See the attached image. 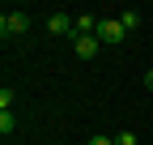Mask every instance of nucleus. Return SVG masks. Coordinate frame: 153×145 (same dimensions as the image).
Segmentation results:
<instances>
[{
    "instance_id": "nucleus-4",
    "label": "nucleus",
    "mask_w": 153,
    "mask_h": 145,
    "mask_svg": "<svg viewBox=\"0 0 153 145\" xmlns=\"http://www.w3.org/2000/svg\"><path fill=\"white\" fill-rule=\"evenodd\" d=\"M47 30H51V34H76V26H72L68 13H51V17H47Z\"/></svg>"
},
{
    "instance_id": "nucleus-7",
    "label": "nucleus",
    "mask_w": 153,
    "mask_h": 145,
    "mask_svg": "<svg viewBox=\"0 0 153 145\" xmlns=\"http://www.w3.org/2000/svg\"><path fill=\"white\" fill-rule=\"evenodd\" d=\"M9 107H13V90L4 85V90H0V111H9Z\"/></svg>"
},
{
    "instance_id": "nucleus-10",
    "label": "nucleus",
    "mask_w": 153,
    "mask_h": 145,
    "mask_svg": "<svg viewBox=\"0 0 153 145\" xmlns=\"http://www.w3.org/2000/svg\"><path fill=\"white\" fill-rule=\"evenodd\" d=\"M145 85H149V90H153V68H149V77H145Z\"/></svg>"
},
{
    "instance_id": "nucleus-6",
    "label": "nucleus",
    "mask_w": 153,
    "mask_h": 145,
    "mask_svg": "<svg viewBox=\"0 0 153 145\" xmlns=\"http://www.w3.org/2000/svg\"><path fill=\"white\" fill-rule=\"evenodd\" d=\"M13 128H17V115H13V111H0V132H4V137H9Z\"/></svg>"
},
{
    "instance_id": "nucleus-9",
    "label": "nucleus",
    "mask_w": 153,
    "mask_h": 145,
    "mask_svg": "<svg viewBox=\"0 0 153 145\" xmlns=\"http://www.w3.org/2000/svg\"><path fill=\"white\" fill-rule=\"evenodd\" d=\"M85 145H115V141H111V137H106V132H98V137H89V141H85Z\"/></svg>"
},
{
    "instance_id": "nucleus-3",
    "label": "nucleus",
    "mask_w": 153,
    "mask_h": 145,
    "mask_svg": "<svg viewBox=\"0 0 153 145\" xmlns=\"http://www.w3.org/2000/svg\"><path fill=\"white\" fill-rule=\"evenodd\" d=\"M72 47H76V60H94V56L102 51L98 34H76V39H72Z\"/></svg>"
},
{
    "instance_id": "nucleus-2",
    "label": "nucleus",
    "mask_w": 153,
    "mask_h": 145,
    "mask_svg": "<svg viewBox=\"0 0 153 145\" xmlns=\"http://www.w3.org/2000/svg\"><path fill=\"white\" fill-rule=\"evenodd\" d=\"M26 30H30V13H22V9H13V13L0 17V34H4V39H17V34H26Z\"/></svg>"
},
{
    "instance_id": "nucleus-8",
    "label": "nucleus",
    "mask_w": 153,
    "mask_h": 145,
    "mask_svg": "<svg viewBox=\"0 0 153 145\" xmlns=\"http://www.w3.org/2000/svg\"><path fill=\"white\" fill-rule=\"evenodd\" d=\"M115 145H136V132H119V137H115Z\"/></svg>"
},
{
    "instance_id": "nucleus-5",
    "label": "nucleus",
    "mask_w": 153,
    "mask_h": 145,
    "mask_svg": "<svg viewBox=\"0 0 153 145\" xmlns=\"http://www.w3.org/2000/svg\"><path fill=\"white\" fill-rule=\"evenodd\" d=\"M119 22H123V30L132 34V30L140 26V13H136V9H123V13H119Z\"/></svg>"
},
{
    "instance_id": "nucleus-1",
    "label": "nucleus",
    "mask_w": 153,
    "mask_h": 145,
    "mask_svg": "<svg viewBox=\"0 0 153 145\" xmlns=\"http://www.w3.org/2000/svg\"><path fill=\"white\" fill-rule=\"evenodd\" d=\"M94 34H98V43H102V47H115V43H123V39H128V30H123L119 17H98V30H94Z\"/></svg>"
}]
</instances>
